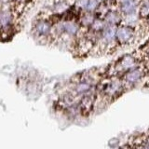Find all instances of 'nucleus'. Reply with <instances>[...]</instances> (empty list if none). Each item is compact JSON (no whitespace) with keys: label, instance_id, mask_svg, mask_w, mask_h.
<instances>
[{"label":"nucleus","instance_id":"5","mask_svg":"<svg viewBox=\"0 0 149 149\" xmlns=\"http://www.w3.org/2000/svg\"><path fill=\"white\" fill-rule=\"evenodd\" d=\"M101 1H106V0H101Z\"/></svg>","mask_w":149,"mask_h":149},{"label":"nucleus","instance_id":"1","mask_svg":"<svg viewBox=\"0 0 149 149\" xmlns=\"http://www.w3.org/2000/svg\"><path fill=\"white\" fill-rule=\"evenodd\" d=\"M102 69L92 68L74 74L56 88L52 109L63 118L74 121L95 112L96 87Z\"/></svg>","mask_w":149,"mask_h":149},{"label":"nucleus","instance_id":"3","mask_svg":"<svg viewBox=\"0 0 149 149\" xmlns=\"http://www.w3.org/2000/svg\"><path fill=\"white\" fill-rule=\"evenodd\" d=\"M121 149H149V132L132 137Z\"/></svg>","mask_w":149,"mask_h":149},{"label":"nucleus","instance_id":"2","mask_svg":"<svg viewBox=\"0 0 149 149\" xmlns=\"http://www.w3.org/2000/svg\"><path fill=\"white\" fill-rule=\"evenodd\" d=\"M49 14L47 16L41 15L36 19L33 23L32 34L34 38L38 41L40 44L47 45L51 29V23L48 19Z\"/></svg>","mask_w":149,"mask_h":149},{"label":"nucleus","instance_id":"4","mask_svg":"<svg viewBox=\"0 0 149 149\" xmlns=\"http://www.w3.org/2000/svg\"><path fill=\"white\" fill-rule=\"evenodd\" d=\"M133 37V31L130 27L121 26L116 30V40L119 45H126Z\"/></svg>","mask_w":149,"mask_h":149},{"label":"nucleus","instance_id":"6","mask_svg":"<svg viewBox=\"0 0 149 149\" xmlns=\"http://www.w3.org/2000/svg\"><path fill=\"white\" fill-rule=\"evenodd\" d=\"M0 41H1V36H0Z\"/></svg>","mask_w":149,"mask_h":149}]
</instances>
